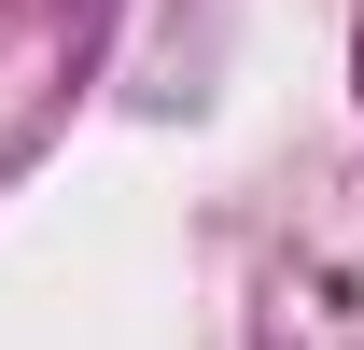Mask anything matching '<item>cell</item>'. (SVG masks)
I'll return each instance as SVG.
<instances>
[{
    "mask_svg": "<svg viewBox=\"0 0 364 350\" xmlns=\"http://www.w3.org/2000/svg\"><path fill=\"white\" fill-rule=\"evenodd\" d=\"M350 98H364V28H350Z\"/></svg>",
    "mask_w": 364,
    "mask_h": 350,
    "instance_id": "obj_1",
    "label": "cell"
}]
</instances>
